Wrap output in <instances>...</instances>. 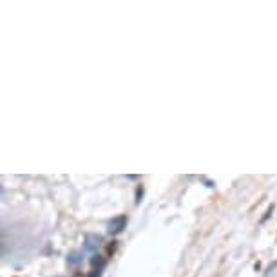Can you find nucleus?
Segmentation results:
<instances>
[{
  "instance_id": "f257e3e1",
  "label": "nucleus",
  "mask_w": 277,
  "mask_h": 277,
  "mask_svg": "<svg viewBox=\"0 0 277 277\" xmlns=\"http://www.w3.org/2000/svg\"><path fill=\"white\" fill-rule=\"evenodd\" d=\"M125 215H120V217H116L114 221H111V225H109V230H111V234H120L123 228H125Z\"/></svg>"
}]
</instances>
